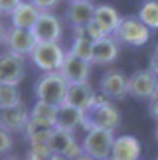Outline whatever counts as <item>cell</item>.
<instances>
[{"label":"cell","mask_w":158,"mask_h":160,"mask_svg":"<svg viewBox=\"0 0 158 160\" xmlns=\"http://www.w3.org/2000/svg\"><path fill=\"white\" fill-rule=\"evenodd\" d=\"M121 127V113L109 99L97 95L93 105L87 111H83V128L85 132L91 128H101V131L115 132Z\"/></svg>","instance_id":"1"},{"label":"cell","mask_w":158,"mask_h":160,"mask_svg":"<svg viewBox=\"0 0 158 160\" xmlns=\"http://www.w3.org/2000/svg\"><path fill=\"white\" fill-rule=\"evenodd\" d=\"M67 87H69V83L59 75V71L42 73V75L36 79V83H34L36 101H44V103H50V105L59 107L65 101Z\"/></svg>","instance_id":"2"},{"label":"cell","mask_w":158,"mask_h":160,"mask_svg":"<svg viewBox=\"0 0 158 160\" xmlns=\"http://www.w3.org/2000/svg\"><path fill=\"white\" fill-rule=\"evenodd\" d=\"M65 52L62 44H50V42H38L36 48L30 53L32 63L44 73H53L59 71L63 59H65Z\"/></svg>","instance_id":"3"},{"label":"cell","mask_w":158,"mask_h":160,"mask_svg":"<svg viewBox=\"0 0 158 160\" xmlns=\"http://www.w3.org/2000/svg\"><path fill=\"white\" fill-rule=\"evenodd\" d=\"M113 38L119 44H125L131 48H141L150 40V30L138 20V16H125V18H121V24L115 30Z\"/></svg>","instance_id":"4"},{"label":"cell","mask_w":158,"mask_h":160,"mask_svg":"<svg viewBox=\"0 0 158 160\" xmlns=\"http://www.w3.org/2000/svg\"><path fill=\"white\" fill-rule=\"evenodd\" d=\"M115 142V132L101 131V128H91L85 132V138L81 142L83 154L91 156L93 160H109Z\"/></svg>","instance_id":"5"},{"label":"cell","mask_w":158,"mask_h":160,"mask_svg":"<svg viewBox=\"0 0 158 160\" xmlns=\"http://www.w3.org/2000/svg\"><path fill=\"white\" fill-rule=\"evenodd\" d=\"M158 95V75L150 69H138L129 77V97L138 101H152Z\"/></svg>","instance_id":"6"},{"label":"cell","mask_w":158,"mask_h":160,"mask_svg":"<svg viewBox=\"0 0 158 160\" xmlns=\"http://www.w3.org/2000/svg\"><path fill=\"white\" fill-rule=\"evenodd\" d=\"M101 95L109 101H121L129 97V77L121 69H107L99 79Z\"/></svg>","instance_id":"7"},{"label":"cell","mask_w":158,"mask_h":160,"mask_svg":"<svg viewBox=\"0 0 158 160\" xmlns=\"http://www.w3.org/2000/svg\"><path fill=\"white\" fill-rule=\"evenodd\" d=\"M32 34L38 42H50V44H59L63 36V22L53 14V12H42L36 26L32 28Z\"/></svg>","instance_id":"8"},{"label":"cell","mask_w":158,"mask_h":160,"mask_svg":"<svg viewBox=\"0 0 158 160\" xmlns=\"http://www.w3.org/2000/svg\"><path fill=\"white\" fill-rule=\"evenodd\" d=\"M36 44H38V40L32 34V30H22V28H12V26L8 28V34H6V40H4L6 52L16 53L20 58H26V55L30 58Z\"/></svg>","instance_id":"9"},{"label":"cell","mask_w":158,"mask_h":160,"mask_svg":"<svg viewBox=\"0 0 158 160\" xmlns=\"http://www.w3.org/2000/svg\"><path fill=\"white\" fill-rule=\"evenodd\" d=\"M26 77V61L24 58L10 52L0 53V83L18 85Z\"/></svg>","instance_id":"10"},{"label":"cell","mask_w":158,"mask_h":160,"mask_svg":"<svg viewBox=\"0 0 158 160\" xmlns=\"http://www.w3.org/2000/svg\"><path fill=\"white\" fill-rule=\"evenodd\" d=\"M59 75H62L69 85L71 83H87L91 75V63L81 58H77L75 53L67 52L62 67H59Z\"/></svg>","instance_id":"11"},{"label":"cell","mask_w":158,"mask_h":160,"mask_svg":"<svg viewBox=\"0 0 158 160\" xmlns=\"http://www.w3.org/2000/svg\"><path fill=\"white\" fill-rule=\"evenodd\" d=\"M47 146L52 148L53 154H63L69 160H75V158H79L83 154V148H81V144L75 140L73 132L62 131V128H53V134H52Z\"/></svg>","instance_id":"12"},{"label":"cell","mask_w":158,"mask_h":160,"mask_svg":"<svg viewBox=\"0 0 158 160\" xmlns=\"http://www.w3.org/2000/svg\"><path fill=\"white\" fill-rule=\"evenodd\" d=\"M30 122V111L22 105L10 107V109H0V128L6 132H24V128Z\"/></svg>","instance_id":"13"},{"label":"cell","mask_w":158,"mask_h":160,"mask_svg":"<svg viewBox=\"0 0 158 160\" xmlns=\"http://www.w3.org/2000/svg\"><path fill=\"white\" fill-rule=\"evenodd\" d=\"M95 6L97 4H93L91 0H83V2H69L67 10H65V22L71 26V30L85 28L87 24L93 22Z\"/></svg>","instance_id":"14"},{"label":"cell","mask_w":158,"mask_h":160,"mask_svg":"<svg viewBox=\"0 0 158 160\" xmlns=\"http://www.w3.org/2000/svg\"><path fill=\"white\" fill-rule=\"evenodd\" d=\"M121 53V46L113 36H105L99 42L93 44V55H91V63L95 65H111L117 61Z\"/></svg>","instance_id":"15"},{"label":"cell","mask_w":158,"mask_h":160,"mask_svg":"<svg viewBox=\"0 0 158 160\" xmlns=\"http://www.w3.org/2000/svg\"><path fill=\"white\" fill-rule=\"evenodd\" d=\"M95 97H97V93L89 85V81L87 83H71L67 87V95H65L63 103H67V105L75 107L79 111H87L91 105H93Z\"/></svg>","instance_id":"16"},{"label":"cell","mask_w":158,"mask_h":160,"mask_svg":"<svg viewBox=\"0 0 158 160\" xmlns=\"http://www.w3.org/2000/svg\"><path fill=\"white\" fill-rule=\"evenodd\" d=\"M141 142L138 138L131 137V134H123V137H115L113 150L109 160H138L141 158Z\"/></svg>","instance_id":"17"},{"label":"cell","mask_w":158,"mask_h":160,"mask_svg":"<svg viewBox=\"0 0 158 160\" xmlns=\"http://www.w3.org/2000/svg\"><path fill=\"white\" fill-rule=\"evenodd\" d=\"M93 22L101 28V32L105 36H113L115 30H117L119 24H121V16L111 4H97Z\"/></svg>","instance_id":"18"},{"label":"cell","mask_w":158,"mask_h":160,"mask_svg":"<svg viewBox=\"0 0 158 160\" xmlns=\"http://www.w3.org/2000/svg\"><path fill=\"white\" fill-rule=\"evenodd\" d=\"M79 127L83 128V111L71 107L67 103H62L57 107L56 128H62V131H67V132H75Z\"/></svg>","instance_id":"19"},{"label":"cell","mask_w":158,"mask_h":160,"mask_svg":"<svg viewBox=\"0 0 158 160\" xmlns=\"http://www.w3.org/2000/svg\"><path fill=\"white\" fill-rule=\"evenodd\" d=\"M42 12L36 8L34 4H30L28 0H24V2L18 6V8L12 12L10 16V24L12 28H22V30H32L36 26V22H38Z\"/></svg>","instance_id":"20"},{"label":"cell","mask_w":158,"mask_h":160,"mask_svg":"<svg viewBox=\"0 0 158 160\" xmlns=\"http://www.w3.org/2000/svg\"><path fill=\"white\" fill-rule=\"evenodd\" d=\"M56 119H57V107L50 105L44 101H36V105L30 109V121L42 127L56 128Z\"/></svg>","instance_id":"21"},{"label":"cell","mask_w":158,"mask_h":160,"mask_svg":"<svg viewBox=\"0 0 158 160\" xmlns=\"http://www.w3.org/2000/svg\"><path fill=\"white\" fill-rule=\"evenodd\" d=\"M93 44L95 42H91L87 38V34L83 32V28H75L73 30V44H71V53H75L77 58H81L85 61H89L91 63V55H93Z\"/></svg>","instance_id":"22"},{"label":"cell","mask_w":158,"mask_h":160,"mask_svg":"<svg viewBox=\"0 0 158 160\" xmlns=\"http://www.w3.org/2000/svg\"><path fill=\"white\" fill-rule=\"evenodd\" d=\"M53 134V128L50 127H42V125H36V122L30 121L28 127L24 128V138H26V142L32 146V144H47L50 142Z\"/></svg>","instance_id":"23"},{"label":"cell","mask_w":158,"mask_h":160,"mask_svg":"<svg viewBox=\"0 0 158 160\" xmlns=\"http://www.w3.org/2000/svg\"><path fill=\"white\" fill-rule=\"evenodd\" d=\"M138 20L146 26L150 32L158 30V0H146L138 10Z\"/></svg>","instance_id":"24"},{"label":"cell","mask_w":158,"mask_h":160,"mask_svg":"<svg viewBox=\"0 0 158 160\" xmlns=\"http://www.w3.org/2000/svg\"><path fill=\"white\" fill-rule=\"evenodd\" d=\"M16 105H22V93L18 85L0 83V109H10Z\"/></svg>","instance_id":"25"},{"label":"cell","mask_w":158,"mask_h":160,"mask_svg":"<svg viewBox=\"0 0 158 160\" xmlns=\"http://www.w3.org/2000/svg\"><path fill=\"white\" fill-rule=\"evenodd\" d=\"M52 156H53V152L47 144H32L28 148L26 160H50Z\"/></svg>","instance_id":"26"},{"label":"cell","mask_w":158,"mask_h":160,"mask_svg":"<svg viewBox=\"0 0 158 160\" xmlns=\"http://www.w3.org/2000/svg\"><path fill=\"white\" fill-rule=\"evenodd\" d=\"M12 146H14V140H12V134L0 128V156L8 154V152L12 150Z\"/></svg>","instance_id":"27"},{"label":"cell","mask_w":158,"mask_h":160,"mask_svg":"<svg viewBox=\"0 0 158 160\" xmlns=\"http://www.w3.org/2000/svg\"><path fill=\"white\" fill-rule=\"evenodd\" d=\"M24 0H0V14L2 16H12L18 6H20Z\"/></svg>","instance_id":"28"},{"label":"cell","mask_w":158,"mask_h":160,"mask_svg":"<svg viewBox=\"0 0 158 160\" xmlns=\"http://www.w3.org/2000/svg\"><path fill=\"white\" fill-rule=\"evenodd\" d=\"M30 4H34L40 12H52L62 0H28Z\"/></svg>","instance_id":"29"},{"label":"cell","mask_w":158,"mask_h":160,"mask_svg":"<svg viewBox=\"0 0 158 160\" xmlns=\"http://www.w3.org/2000/svg\"><path fill=\"white\" fill-rule=\"evenodd\" d=\"M148 113H150V117L156 121V125H158V95L154 97L152 101H150V105H148Z\"/></svg>","instance_id":"30"},{"label":"cell","mask_w":158,"mask_h":160,"mask_svg":"<svg viewBox=\"0 0 158 160\" xmlns=\"http://www.w3.org/2000/svg\"><path fill=\"white\" fill-rule=\"evenodd\" d=\"M6 34H8V28L0 22V46H4V40H6Z\"/></svg>","instance_id":"31"},{"label":"cell","mask_w":158,"mask_h":160,"mask_svg":"<svg viewBox=\"0 0 158 160\" xmlns=\"http://www.w3.org/2000/svg\"><path fill=\"white\" fill-rule=\"evenodd\" d=\"M150 63H158V46H156V50L152 53V58H150Z\"/></svg>","instance_id":"32"},{"label":"cell","mask_w":158,"mask_h":160,"mask_svg":"<svg viewBox=\"0 0 158 160\" xmlns=\"http://www.w3.org/2000/svg\"><path fill=\"white\" fill-rule=\"evenodd\" d=\"M50 160H69V158H65L63 154H53V156H52Z\"/></svg>","instance_id":"33"},{"label":"cell","mask_w":158,"mask_h":160,"mask_svg":"<svg viewBox=\"0 0 158 160\" xmlns=\"http://www.w3.org/2000/svg\"><path fill=\"white\" fill-rule=\"evenodd\" d=\"M75 160H93V158H91V156H87V154H81L79 158H75Z\"/></svg>","instance_id":"34"},{"label":"cell","mask_w":158,"mask_h":160,"mask_svg":"<svg viewBox=\"0 0 158 160\" xmlns=\"http://www.w3.org/2000/svg\"><path fill=\"white\" fill-rule=\"evenodd\" d=\"M154 138H156V142H158V125H156V128H154Z\"/></svg>","instance_id":"35"},{"label":"cell","mask_w":158,"mask_h":160,"mask_svg":"<svg viewBox=\"0 0 158 160\" xmlns=\"http://www.w3.org/2000/svg\"><path fill=\"white\" fill-rule=\"evenodd\" d=\"M4 160H22V158H18V156H8V158H4Z\"/></svg>","instance_id":"36"},{"label":"cell","mask_w":158,"mask_h":160,"mask_svg":"<svg viewBox=\"0 0 158 160\" xmlns=\"http://www.w3.org/2000/svg\"><path fill=\"white\" fill-rule=\"evenodd\" d=\"M69 2H83V0H69Z\"/></svg>","instance_id":"37"},{"label":"cell","mask_w":158,"mask_h":160,"mask_svg":"<svg viewBox=\"0 0 158 160\" xmlns=\"http://www.w3.org/2000/svg\"><path fill=\"white\" fill-rule=\"evenodd\" d=\"M156 160H158V158H156Z\"/></svg>","instance_id":"38"}]
</instances>
